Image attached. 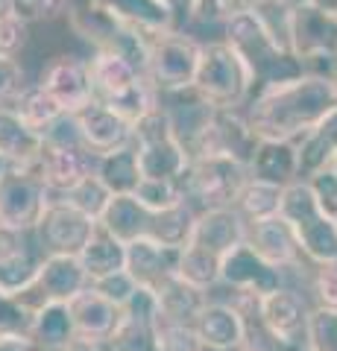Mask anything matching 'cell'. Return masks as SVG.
<instances>
[{
  "label": "cell",
  "mask_w": 337,
  "mask_h": 351,
  "mask_svg": "<svg viewBox=\"0 0 337 351\" xmlns=\"http://www.w3.org/2000/svg\"><path fill=\"white\" fill-rule=\"evenodd\" d=\"M249 179L290 188L302 182L299 176V144L290 141H258L255 156L249 161Z\"/></svg>",
  "instance_id": "d4e9b609"
},
{
  "label": "cell",
  "mask_w": 337,
  "mask_h": 351,
  "mask_svg": "<svg viewBox=\"0 0 337 351\" xmlns=\"http://www.w3.org/2000/svg\"><path fill=\"white\" fill-rule=\"evenodd\" d=\"M314 196H317V202L325 214L332 219H337V173L329 167V170H320L317 176H311L308 179Z\"/></svg>",
  "instance_id": "c3c4849f"
},
{
  "label": "cell",
  "mask_w": 337,
  "mask_h": 351,
  "mask_svg": "<svg viewBox=\"0 0 337 351\" xmlns=\"http://www.w3.org/2000/svg\"><path fill=\"white\" fill-rule=\"evenodd\" d=\"M249 246L255 249L258 258H264L270 267H276L281 272L299 267V261H302L299 240L281 214L273 219H264V223L249 226Z\"/></svg>",
  "instance_id": "cb8c5ba5"
},
{
  "label": "cell",
  "mask_w": 337,
  "mask_h": 351,
  "mask_svg": "<svg viewBox=\"0 0 337 351\" xmlns=\"http://www.w3.org/2000/svg\"><path fill=\"white\" fill-rule=\"evenodd\" d=\"M202 59V41L188 32H170L150 44L147 56V80L159 94H182L191 91Z\"/></svg>",
  "instance_id": "5b68a950"
},
{
  "label": "cell",
  "mask_w": 337,
  "mask_h": 351,
  "mask_svg": "<svg viewBox=\"0 0 337 351\" xmlns=\"http://www.w3.org/2000/svg\"><path fill=\"white\" fill-rule=\"evenodd\" d=\"M41 88L59 103L65 114H80L89 108L97 94H94V80H91V64L89 59L80 56H56L45 73H41Z\"/></svg>",
  "instance_id": "4fadbf2b"
},
{
  "label": "cell",
  "mask_w": 337,
  "mask_h": 351,
  "mask_svg": "<svg viewBox=\"0 0 337 351\" xmlns=\"http://www.w3.org/2000/svg\"><path fill=\"white\" fill-rule=\"evenodd\" d=\"M138 164H141V176L144 179H173L182 182L185 173L191 167V156L185 144L170 135L161 141H150V144H138Z\"/></svg>",
  "instance_id": "4316f807"
},
{
  "label": "cell",
  "mask_w": 337,
  "mask_h": 351,
  "mask_svg": "<svg viewBox=\"0 0 337 351\" xmlns=\"http://www.w3.org/2000/svg\"><path fill=\"white\" fill-rule=\"evenodd\" d=\"M281 202H285V188L279 184H267L258 179H249L235 199V211L246 219V226L264 223L281 214Z\"/></svg>",
  "instance_id": "836d02e7"
},
{
  "label": "cell",
  "mask_w": 337,
  "mask_h": 351,
  "mask_svg": "<svg viewBox=\"0 0 337 351\" xmlns=\"http://www.w3.org/2000/svg\"><path fill=\"white\" fill-rule=\"evenodd\" d=\"M59 199H65L68 205H73L77 211H82L85 217H91L94 223H100V217L106 214L108 202H112V193H108L106 184L97 179V173L89 176V179H82L77 188L68 191L65 196H59Z\"/></svg>",
  "instance_id": "ab89813d"
},
{
  "label": "cell",
  "mask_w": 337,
  "mask_h": 351,
  "mask_svg": "<svg viewBox=\"0 0 337 351\" xmlns=\"http://www.w3.org/2000/svg\"><path fill=\"white\" fill-rule=\"evenodd\" d=\"M246 240H249V226L235 208L200 211L197 223H194V232H191V243L200 249H209L217 258H226L237 246H244Z\"/></svg>",
  "instance_id": "e0dca14e"
},
{
  "label": "cell",
  "mask_w": 337,
  "mask_h": 351,
  "mask_svg": "<svg viewBox=\"0 0 337 351\" xmlns=\"http://www.w3.org/2000/svg\"><path fill=\"white\" fill-rule=\"evenodd\" d=\"M308 351H337V313L314 307L308 319Z\"/></svg>",
  "instance_id": "60d3db41"
},
{
  "label": "cell",
  "mask_w": 337,
  "mask_h": 351,
  "mask_svg": "<svg viewBox=\"0 0 337 351\" xmlns=\"http://www.w3.org/2000/svg\"><path fill=\"white\" fill-rule=\"evenodd\" d=\"M12 15H15V9H12V0H0V21L12 18Z\"/></svg>",
  "instance_id": "9f6ffc18"
},
{
  "label": "cell",
  "mask_w": 337,
  "mask_h": 351,
  "mask_svg": "<svg viewBox=\"0 0 337 351\" xmlns=\"http://www.w3.org/2000/svg\"><path fill=\"white\" fill-rule=\"evenodd\" d=\"M337 108V82L329 76L305 73L293 82L267 88L246 106V120L258 141L299 144Z\"/></svg>",
  "instance_id": "6da1fadb"
},
{
  "label": "cell",
  "mask_w": 337,
  "mask_h": 351,
  "mask_svg": "<svg viewBox=\"0 0 337 351\" xmlns=\"http://www.w3.org/2000/svg\"><path fill=\"white\" fill-rule=\"evenodd\" d=\"M179 255L182 249H170L150 237H138L132 243H126V272L138 281V287L156 290L159 284L176 276Z\"/></svg>",
  "instance_id": "d6986e66"
},
{
  "label": "cell",
  "mask_w": 337,
  "mask_h": 351,
  "mask_svg": "<svg viewBox=\"0 0 337 351\" xmlns=\"http://www.w3.org/2000/svg\"><path fill=\"white\" fill-rule=\"evenodd\" d=\"M132 196L150 214H161V211H170V208H179L188 202L185 184L173 179H144Z\"/></svg>",
  "instance_id": "f35d334b"
},
{
  "label": "cell",
  "mask_w": 337,
  "mask_h": 351,
  "mask_svg": "<svg viewBox=\"0 0 337 351\" xmlns=\"http://www.w3.org/2000/svg\"><path fill=\"white\" fill-rule=\"evenodd\" d=\"M97 179L106 184L112 196H132L138 191V184L144 182L135 144H126L97 158Z\"/></svg>",
  "instance_id": "f1b7e54d"
},
{
  "label": "cell",
  "mask_w": 337,
  "mask_h": 351,
  "mask_svg": "<svg viewBox=\"0 0 337 351\" xmlns=\"http://www.w3.org/2000/svg\"><path fill=\"white\" fill-rule=\"evenodd\" d=\"M0 351H45V346L36 343L30 334H6L0 337Z\"/></svg>",
  "instance_id": "816d5d0a"
},
{
  "label": "cell",
  "mask_w": 337,
  "mask_h": 351,
  "mask_svg": "<svg viewBox=\"0 0 337 351\" xmlns=\"http://www.w3.org/2000/svg\"><path fill=\"white\" fill-rule=\"evenodd\" d=\"M38 269H41V258H36L24 246L21 252H15V255L0 261V290L15 299V295H21L27 287L36 284Z\"/></svg>",
  "instance_id": "74e56055"
},
{
  "label": "cell",
  "mask_w": 337,
  "mask_h": 351,
  "mask_svg": "<svg viewBox=\"0 0 337 351\" xmlns=\"http://www.w3.org/2000/svg\"><path fill=\"white\" fill-rule=\"evenodd\" d=\"M314 295H317V307L337 313V263L314 269Z\"/></svg>",
  "instance_id": "7dc6e473"
},
{
  "label": "cell",
  "mask_w": 337,
  "mask_h": 351,
  "mask_svg": "<svg viewBox=\"0 0 337 351\" xmlns=\"http://www.w3.org/2000/svg\"><path fill=\"white\" fill-rule=\"evenodd\" d=\"M332 170H334V173H337V156H334V161H332Z\"/></svg>",
  "instance_id": "680465c9"
},
{
  "label": "cell",
  "mask_w": 337,
  "mask_h": 351,
  "mask_svg": "<svg viewBox=\"0 0 337 351\" xmlns=\"http://www.w3.org/2000/svg\"><path fill=\"white\" fill-rule=\"evenodd\" d=\"M30 337L36 339V343L45 346V351L68 348L73 339H77V325H73L71 307L68 304H59V302L41 307V311L32 316Z\"/></svg>",
  "instance_id": "1f68e13d"
},
{
  "label": "cell",
  "mask_w": 337,
  "mask_h": 351,
  "mask_svg": "<svg viewBox=\"0 0 337 351\" xmlns=\"http://www.w3.org/2000/svg\"><path fill=\"white\" fill-rule=\"evenodd\" d=\"M24 71L15 59L0 56V103H12L15 97L24 91Z\"/></svg>",
  "instance_id": "681fc988"
},
{
  "label": "cell",
  "mask_w": 337,
  "mask_h": 351,
  "mask_svg": "<svg viewBox=\"0 0 337 351\" xmlns=\"http://www.w3.org/2000/svg\"><path fill=\"white\" fill-rule=\"evenodd\" d=\"M337 156V108L325 114V120L311 132L308 138L299 141V176L308 182L320 170H329Z\"/></svg>",
  "instance_id": "f546056e"
},
{
  "label": "cell",
  "mask_w": 337,
  "mask_h": 351,
  "mask_svg": "<svg viewBox=\"0 0 337 351\" xmlns=\"http://www.w3.org/2000/svg\"><path fill=\"white\" fill-rule=\"evenodd\" d=\"M56 351H108V346H100V343H91V339H73L68 348H56Z\"/></svg>",
  "instance_id": "f5cc1de1"
},
{
  "label": "cell",
  "mask_w": 337,
  "mask_h": 351,
  "mask_svg": "<svg viewBox=\"0 0 337 351\" xmlns=\"http://www.w3.org/2000/svg\"><path fill=\"white\" fill-rule=\"evenodd\" d=\"M15 18L24 24H50L68 12V0H12Z\"/></svg>",
  "instance_id": "b9f144b4"
},
{
  "label": "cell",
  "mask_w": 337,
  "mask_h": 351,
  "mask_svg": "<svg viewBox=\"0 0 337 351\" xmlns=\"http://www.w3.org/2000/svg\"><path fill=\"white\" fill-rule=\"evenodd\" d=\"M159 302L153 290L141 287L124 307V322L108 343V351H159Z\"/></svg>",
  "instance_id": "2e32d148"
},
{
  "label": "cell",
  "mask_w": 337,
  "mask_h": 351,
  "mask_svg": "<svg viewBox=\"0 0 337 351\" xmlns=\"http://www.w3.org/2000/svg\"><path fill=\"white\" fill-rule=\"evenodd\" d=\"M38 240L41 246L47 249V255H73L80 258L82 249L89 246V240L97 232V223L91 217H85L82 211H77L73 205H68L65 199H53L45 217L38 223Z\"/></svg>",
  "instance_id": "8fae6325"
},
{
  "label": "cell",
  "mask_w": 337,
  "mask_h": 351,
  "mask_svg": "<svg viewBox=\"0 0 337 351\" xmlns=\"http://www.w3.org/2000/svg\"><path fill=\"white\" fill-rule=\"evenodd\" d=\"M27 38H30V27L21 18L12 15V18L0 21V56L3 59H15L24 50Z\"/></svg>",
  "instance_id": "bcb514c9"
},
{
  "label": "cell",
  "mask_w": 337,
  "mask_h": 351,
  "mask_svg": "<svg viewBox=\"0 0 337 351\" xmlns=\"http://www.w3.org/2000/svg\"><path fill=\"white\" fill-rule=\"evenodd\" d=\"M89 64H91L94 94H97V100L106 103V106L117 103L121 97L132 94L138 85H144V82H147V76L141 73L129 59L117 56V53L97 50L94 56L89 59Z\"/></svg>",
  "instance_id": "7402d4cb"
},
{
  "label": "cell",
  "mask_w": 337,
  "mask_h": 351,
  "mask_svg": "<svg viewBox=\"0 0 337 351\" xmlns=\"http://www.w3.org/2000/svg\"><path fill=\"white\" fill-rule=\"evenodd\" d=\"M153 293H156V302H159L161 322H170V325H197L200 313L205 311V304H209L202 290L191 287V284L182 281L179 276L159 284Z\"/></svg>",
  "instance_id": "83f0119b"
},
{
  "label": "cell",
  "mask_w": 337,
  "mask_h": 351,
  "mask_svg": "<svg viewBox=\"0 0 337 351\" xmlns=\"http://www.w3.org/2000/svg\"><path fill=\"white\" fill-rule=\"evenodd\" d=\"M73 120H77L82 144L89 147L94 156H106V152H115L126 144H132V123L124 120L117 112H112V108L100 100H94L89 108L73 114Z\"/></svg>",
  "instance_id": "ac0fdd59"
},
{
  "label": "cell",
  "mask_w": 337,
  "mask_h": 351,
  "mask_svg": "<svg viewBox=\"0 0 337 351\" xmlns=\"http://www.w3.org/2000/svg\"><path fill=\"white\" fill-rule=\"evenodd\" d=\"M194 223H197V214H194V208L185 202V205H179V208H170V211L153 214V219H150L147 237L156 240V243H161V246L185 249V246L191 243Z\"/></svg>",
  "instance_id": "d590c367"
},
{
  "label": "cell",
  "mask_w": 337,
  "mask_h": 351,
  "mask_svg": "<svg viewBox=\"0 0 337 351\" xmlns=\"http://www.w3.org/2000/svg\"><path fill=\"white\" fill-rule=\"evenodd\" d=\"M91 287L103 295V299H108L112 304H117V307H126L129 302L135 299V293L141 290L138 287V281L129 276L126 269H121V272H112V276H103V278H97V281H91Z\"/></svg>",
  "instance_id": "7bdbcfd3"
},
{
  "label": "cell",
  "mask_w": 337,
  "mask_h": 351,
  "mask_svg": "<svg viewBox=\"0 0 337 351\" xmlns=\"http://www.w3.org/2000/svg\"><path fill=\"white\" fill-rule=\"evenodd\" d=\"M288 41L305 71L314 62H325L337 71V15L320 12L305 0L293 3L288 15Z\"/></svg>",
  "instance_id": "ba28073f"
},
{
  "label": "cell",
  "mask_w": 337,
  "mask_h": 351,
  "mask_svg": "<svg viewBox=\"0 0 337 351\" xmlns=\"http://www.w3.org/2000/svg\"><path fill=\"white\" fill-rule=\"evenodd\" d=\"M32 316L21 307L12 295H6L0 290V337L6 334H30Z\"/></svg>",
  "instance_id": "f6af8a7d"
},
{
  "label": "cell",
  "mask_w": 337,
  "mask_h": 351,
  "mask_svg": "<svg viewBox=\"0 0 337 351\" xmlns=\"http://www.w3.org/2000/svg\"><path fill=\"white\" fill-rule=\"evenodd\" d=\"M165 3L173 9V12H185V15H191V9H194V3H197V0H165Z\"/></svg>",
  "instance_id": "db71d44e"
},
{
  "label": "cell",
  "mask_w": 337,
  "mask_h": 351,
  "mask_svg": "<svg viewBox=\"0 0 337 351\" xmlns=\"http://www.w3.org/2000/svg\"><path fill=\"white\" fill-rule=\"evenodd\" d=\"M97 158L85 144H56L45 138V149L38 158V176L45 179L53 199L73 191L82 179L97 173Z\"/></svg>",
  "instance_id": "7c38bea8"
},
{
  "label": "cell",
  "mask_w": 337,
  "mask_h": 351,
  "mask_svg": "<svg viewBox=\"0 0 337 351\" xmlns=\"http://www.w3.org/2000/svg\"><path fill=\"white\" fill-rule=\"evenodd\" d=\"M194 328L202 346L214 351H241L246 343V319L241 307L229 302H209Z\"/></svg>",
  "instance_id": "44dd1931"
},
{
  "label": "cell",
  "mask_w": 337,
  "mask_h": 351,
  "mask_svg": "<svg viewBox=\"0 0 337 351\" xmlns=\"http://www.w3.org/2000/svg\"><path fill=\"white\" fill-rule=\"evenodd\" d=\"M38 287L45 290L47 302L71 304L80 293L91 287V278L85 272L82 261L73 255H45L38 269Z\"/></svg>",
  "instance_id": "484cf974"
},
{
  "label": "cell",
  "mask_w": 337,
  "mask_h": 351,
  "mask_svg": "<svg viewBox=\"0 0 337 351\" xmlns=\"http://www.w3.org/2000/svg\"><path fill=\"white\" fill-rule=\"evenodd\" d=\"M311 311L314 307H308L305 295L297 293L293 287H279V290L255 299L258 319L264 322L270 334L290 348H305Z\"/></svg>",
  "instance_id": "30bf717a"
},
{
  "label": "cell",
  "mask_w": 337,
  "mask_h": 351,
  "mask_svg": "<svg viewBox=\"0 0 337 351\" xmlns=\"http://www.w3.org/2000/svg\"><path fill=\"white\" fill-rule=\"evenodd\" d=\"M220 267H223V258L211 255L209 249H200V246L188 243L182 249V255H179L176 276L182 281H188L191 287L209 293L214 284H220Z\"/></svg>",
  "instance_id": "8d00e7d4"
},
{
  "label": "cell",
  "mask_w": 337,
  "mask_h": 351,
  "mask_svg": "<svg viewBox=\"0 0 337 351\" xmlns=\"http://www.w3.org/2000/svg\"><path fill=\"white\" fill-rule=\"evenodd\" d=\"M305 3L317 6L320 12H329V15H337V0H305Z\"/></svg>",
  "instance_id": "11a10c76"
},
{
  "label": "cell",
  "mask_w": 337,
  "mask_h": 351,
  "mask_svg": "<svg viewBox=\"0 0 337 351\" xmlns=\"http://www.w3.org/2000/svg\"><path fill=\"white\" fill-rule=\"evenodd\" d=\"M47 205L50 191L38 170L9 167V173L0 179V226L21 234L36 232Z\"/></svg>",
  "instance_id": "52a82bcc"
},
{
  "label": "cell",
  "mask_w": 337,
  "mask_h": 351,
  "mask_svg": "<svg viewBox=\"0 0 337 351\" xmlns=\"http://www.w3.org/2000/svg\"><path fill=\"white\" fill-rule=\"evenodd\" d=\"M220 284L232 287L237 295H253V299H261V295L285 287V272L270 267L264 258H258L255 249L249 246V240H246L244 246H237L235 252H229V255L223 258Z\"/></svg>",
  "instance_id": "9a60e30c"
},
{
  "label": "cell",
  "mask_w": 337,
  "mask_h": 351,
  "mask_svg": "<svg viewBox=\"0 0 337 351\" xmlns=\"http://www.w3.org/2000/svg\"><path fill=\"white\" fill-rule=\"evenodd\" d=\"M9 173V161L3 158V156H0V179H3V176Z\"/></svg>",
  "instance_id": "6f0895ef"
},
{
  "label": "cell",
  "mask_w": 337,
  "mask_h": 351,
  "mask_svg": "<svg viewBox=\"0 0 337 351\" xmlns=\"http://www.w3.org/2000/svg\"><path fill=\"white\" fill-rule=\"evenodd\" d=\"M150 219H153V214L135 196H112L106 214L100 217V226L108 234H115L121 243H132L138 237H147Z\"/></svg>",
  "instance_id": "4dcf8cb0"
},
{
  "label": "cell",
  "mask_w": 337,
  "mask_h": 351,
  "mask_svg": "<svg viewBox=\"0 0 337 351\" xmlns=\"http://www.w3.org/2000/svg\"><path fill=\"white\" fill-rule=\"evenodd\" d=\"M281 217L288 219V226L297 234L302 258L311 261L314 267L337 263V219H332L320 208L308 182H297L285 188Z\"/></svg>",
  "instance_id": "3957f363"
},
{
  "label": "cell",
  "mask_w": 337,
  "mask_h": 351,
  "mask_svg": "<svg viewBox=\"0 0 337 351\" xmlns=\"http://www.w3.org/2000/svg\"><path fill=\"white\" fill-rule=\"evenodd\" d=\"M12 108L18 112V117L24 120L27 126H32L36 132H45L56 123V120H62L65 117V112L59 108V103L53 100V97L41 88V82H36V85H27L24 91H21L15 100H12Z\"/></svg>",
  "instance_id": "e575fe53"
},
{
  "label": "cell",
  "mask_w": 337,
  "mask_h": 351,
  "mask_svg": "<svg viewBox=\"0 0 337 351\" xmlns=\"http://www.w3.org/2000/svg\"><path fill=\"white\" fill-rule=\"evenodd\" d=\"M159 351H205L194 325L159 322Z\"/></svg>",
  "instance_id": "ee69618b"
},
{
  "label": "cell",
  "mask_w": 337,
  "mask_h": 351,
  "mask_svg": "<svg viewBox=\"0 0 337 351\" xmlns=\"http://www.w3.org/2000/svg\"><path fill=\"white\" fill-rule=\"evenodd\" d=\"M223 36L246 64L249 80H253V97L308 73L302 59L270 29V24L258 12L232 15L229 24L223 27Z\"/></svg>",
  "instance_id": "7a4b0ae2"
},
{
  "label": "cell",
  "mask_w": 337,
  "mask_h": 351,
  "mask_svg": "<svg viewBox=\"0 0 337 351\" xmlns=\"http://www.w3.org/2000/svg\"><path fill=\"white\" fill-rule=\"evenodd\" d=\"M80 261H82V267L89 272L91 281L112 276V272L126 269V243H121L115 234H108L106 228L97 223V232L89 240V246L82 249Z\"/></svg>",
  "instance_id": "d6a6232c"
},
{
  "label": "cell",
  "mask_w": 337,
  "mask_h": 351,
  "mask_svg": "<svg viewBox=\"0 0 337 351\" xmlns=\"http://www.w3.org/2000/svg\"><path fill=\"white\" fill-rule=\"evenodd\" d=\"M258 138L253 126H249L246 114H237L232 108H217L209 129L202 132V138L194 144L191 158H205V156H223L237 164L249 167V161L255 156Z\"/></svg>",
  "instance_id": "9c48e42d"
},
{
  "label": "cell",
  "mask_w": 337,
  "mask_h": 351,
  "mask_svg": "<svg viewBox=\"0 0 337 351\" xmlns=\"http://www.w3.org/2000/svg\"><path fill=\"white\" fill-rule=\"evenodd\" d=\"M45 149V135L27 126L12 106H0V156L9 167L38 170V158Z\"/></svg>",
  "instance_id": "603a6c76"
},
{
  "label": "cell",
  "mask_w": 337,
  "mask_h": 351,
  "mask_svg": "<svg viewBox=\"0 0 337 351\" xmlns=\"http://www.w3.org/2000/svg\"><path fill=\"white\" fill-rule=\"evenodd\" d=\"M91 3L115 24H121L150 44L176 32V12L165 0H91Z\"/></svg>",
  "instance_id": "5bb4252c"
},
{
  "label": "cell",
  "mask_w": 337,
  "mask_h": 351,
  "mask_svg": "<svg viewBox=\"0 0 337 351\" xmlns=\"http://www.w3.org/2000/svg\"><path fill=\"white\" fill-rule=\"evenodd\" d=\"M293 0H232L235 15L237 12H267V9H288Z\"/></svg>",
  "instance_id": "f907efd6"
},
{
  "label": "cell",
  "mask_w": 337,
  "mask_h": 351,
  "mask_svg": "<svg viewBox=\"0 0 337 351\" xmlns=\"http://www.w3.org/2000/svg\"><path fill=\"white\" fill-rule=\"evenodd\" d=\"M249 182V167L223 156L191 158V167L185 173V193L188 199H197L202 211L211 208H235L241 188Z\"/></svg>",
  "instance_id": "8992f818"
},
{
  "label": "cell",
  "mask_w": 337,
  "mask_h": 351,
  "mask_svg": "<svg viewBox=\"0 0 337 351\" xmlns=\"http://www.w3.org/2000/svg\"><path fill=\"white\" fill-rule=\"evenodd\" d=\"M194 91L214 108H232V112H237V106H244L246 100H253L249 71L226 38L202 44V59L197 80H194Z\"/></svg>",
  "instance_id": "277c9868"
},
{
  "label": "cell",
  "mask_w": 337,
  "mask_h": 351,
  "mask_svg": "<svg viewBox=\"0 0 337 351\" xmlns=\"http://www.w3.org/2000/svg\"><path fill=\"white\" fill-rule=\"evenodd\" d=\"M68 307H71L73 325H77V337L91 339V343H100V346L112 343V337L117 334V328L124 322V307L103 299L94 287L80 293Z\"/></svg>",
  "instance_id": "ffe728a7"
}]
</instances>
